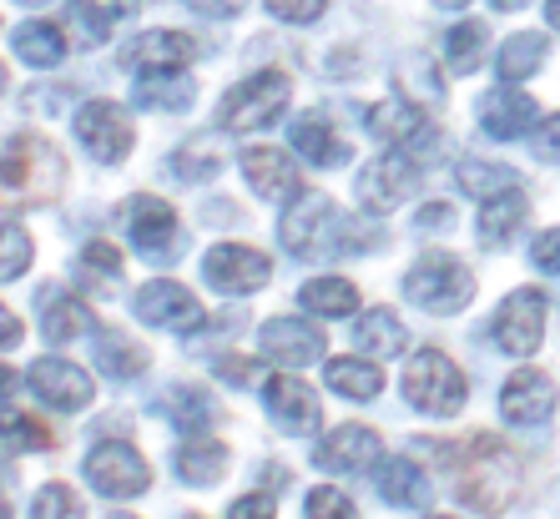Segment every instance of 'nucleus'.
Masks as SVG:
<instances>
[{"instance_id": "nucleus-44", "label": "nucleus", "mask_w": 560, "mask_h": 519, "mask_svg": "<svg viewBox=\"0 0 560 519\" xmlns=\"http://www.w3.org/2000/svg\"><path fill=\"white\" fill-rule=\"evenodd\" d=\"M31 519H86V505L77 499V489L46 484V489L36 494V505H31Z\"/></svg>"}, {"instance_id": "nucleus-42", "label": "nucleus", "mask_w": 560, "mask_h": 519, "mask_svg": "<svg viewBox=\"0 0 560 519\" xmlns=\"http://www.w3.org/2000/svg\"><path fill=\"white\" fill-rule=\"evenodd\" d=\"M31 252H36V243H31L26 227H15V222H0V283H15V278L31 268Z\"/></svg>"}, {"instance_id": "nucleus-62", "label": "nucleus", "mask_w": 560, "mask_h": 519, "mask_svg": "<svg viewBox=\"0 0 560 519\" xmlns=\"http://www.w3.org/2000/svg\"><path fill=\"white\" fill-rule=\"evenodd\" d=\"M117 519H131V515H117Z\"/></svg>"}, {"instance_id": "nucleus-12", "label": "nucleus", "mask_w": 560, "mask_h": 519, "mask_svg": "<svg viewBox=\"0 0 560 519\" xmlns=\"http://www.w3.org/2000/svg\"><path fill=\"white\" fill-rule=\"evenodd\" d=\"M369 131H374L378 142L399 146V152H409V156L440 152V131H434V121L424 117V106H415V102L374 106V111H369Z\"/></svg>"}, {"instance_id": "nucleus-60", "label": "nucleus", "mask_w": 560, "mask_h": 519, "mask_svg": "<svg viewBox=\"0 0 560 519\" xmlns=\"http://www.w3.org/2000/svg\"><path fill=\"white\" fill-rule=\"evenodd\" d=\"M0 92H5V66H0Z\"/></svg>"}, {"instance_id": "nucleus-37", "label": "nucleus", "mask_w": 560, "mask_h": 519, "mask_svg": "<svg viewBox=\"0 0 560 519\" xmlns=\"http://www.w3.org/2000/svg\"><path fill=\"white\" fill-rule=\"evenodd\" d=\"M31 449H51V428L36 424L31 414H15V409H0V459L31 455Z\"/></svg>"}, {"instance_id": "nucleus-10", "label": "nucleus", "mask_w": 560, "mask_h": 519, "mask_svg": "<svg viewBox=\"0 0 560 519\" xmlns=\"http://www.w3.org/2000/svg\"><path fill=\"white\" fill-rule=\"evenodd\" d=\"M540 338H546V293H535V287L510 293L495 312L500 353H510V358H530V353L540 349Z\"/></svg>"}, {"instance_id": "nucleus-8", "label": "nucleus", "mask_w": 560, "mask_h": 519, "mask_svg": "<svg viewBox=\"0 0 560 519\" xmlns=\"http://www.w3.org/2000/svg\"><path fill=\"white\" fill-rule=\"evenodd\" d=\"M86 484L96 494H106V499H137V494L152 489V469L131 444L106 439L86 455Z\"/></svg>"}, {"instance_id": "nucleus-50", "label": "nucleus", "mask_w": 560, "mask_h": 519, "mask_svg": "<svg viewBox=\"0 0 560 519\" xmlns=\"http://www.w3.org/2000/svg\"><path fill=\"white\" fill-rule=\"evenodd\" d=\"M535 156L540 162H560V117H550L546 127L535 131Z\"/></svg>"}, {"instance_id": "nucleus-9", "label": "nucleus", "mask_w": 560, "mask_h": 519, "mask_svg": "<svg viewBox=\"0 0 560 519\" xmlns=\"http://www.w3.org/2000/svg\"><path fill=\"white\" fill-rule=\"evenodd\" d=\"M202 278H208V287L228 293V298H248V293L268 287V278H273V262L262 258L258 247L218 243L208 258H202Z\"/></svg>"}, {"instance_id": "nucleus-51", "label": "nucleus", "mask_w": 560, "mask_h": 519, "mask_svg": "<svg viewBox=\"0 0 560 519\" xmlns=\"http://www.w3.org/2000/svg\"><path fill=\"white\" fill-rule=\"evenodd\" d=\"M248 5V0H187V11L208 15V21H228V15H237Z\"/></svg>"}, {"instance_id": "nucleus-13", "label": "nucleus", "mask_w": 560, "mask_h": 519, "mask_svg": "<svg viewBox=\"0 0 560 519\" xmlns=\"http://www.w3.org/2000/svg\"><path fill=\"white\" fill-rule=\"evenodd\" d=\"M137 318L152 328H167V333H197V328H202V303H197L183 283L152 278V283L137 293Z\"/></svg>"}, {"instance_id": "nucleus-47", "label": "nucleus", "mask_w": 560, "mask_h": 519, "mask_svg": "<svg viewBox=\"0 0 560 519\" xmlns=\"http://www.w3.org/2000/svg\"><path fill=\"white\" fill-rule=\"evenodd\" d=\"M530 262L540 268V273H560V227H550V233L535 237Z\"/></svg>"}, {"instance_id": "nucleus-55", "label": "nucleus", "mask_w": 560, "mask_h": 519, "mask_svg": "<svg viewBox=\"0 0 560 519\" xmlns=\"http://www.w3.org/2000/svg\"><path fill=\"white\" fill-rule=\"evenodd\" d=\"M546 21L560 31V0H546Z\"/></svg>"}, {"instance_id": "nucleus-35", "label": "nucleus", "mask_w": 560, "mask_h": 519, "mask_svg": "<svg viewBox=\"0 0 560 519\" xmlns=\"http://www.w3.org/2000/svg\"><path fill=\"white\" fill-rule=\"evenodd\" d=\"M299 303L308 312H324V318H349L359 308V287L343 283V278H313L299 287Z\"/></svg>"}, {"instance_id": "nucleus-34", "label": "nucleus", "mask_w": 560, "mask_h": 519, "mask_svg": "<svg viewBox=\"0 0 560 519\" xmlns=\"http://www.w3.org/2000/svg\"><path fill=\"white\" fill-rule=\"evenodd\" d=\"M328 389L343 393V399H374L378 389H384V374H378V364H369V358H334L328 364Z\"/></svg>"}, {"instance_id": "nucleus-28", "label": "nucleus", "mask_w": 560, "mask_h": 519, "mask_svg": "<svg viewBox=\"0 0 560 519\" xmlns=\"http://www.w3.org/2000/svg\"><path fill=\"white\" fill-rule=\"evenodd\" d=\"M121 15H127V5H121V0H71L66 26H71V36H77L81 46H106Z\"/></svg>"}, {"instance_id": "nucleus-43", "label": "nucleus", "mask_w": 560, "mask_h": 519, "mask_svg": "<svg viewBox=\"0 0 560 519\" xmlns=\"http://www.w3.org/2000/svg\"><path fill=\"white\" fill-rule=\"evenodd\" d=\"M81 278H86V283H102V287H117L121 283V252L112 243H92L81 252Z\"/></svg>"}, {"instance_id": "nucleus-21", "label": "nucleus", "mask_w": 560, "mask_h": 519, "mask_svg": "<svg viewBox=\"0 0 560 519\" xmlns=\"http://www.w3.org/2000/svg\"><path fill=\"white\" fill-rule=\"evenodd\" d=\"M243 177H248V187L258 197H268V202H293V197L303 192L299 172H293V162H288L278 146H253V152H243Z\"/></svg>"}, {"instance_id": "nucleus-30", "label": "nucleus", "mask_w": 560, "mask_h": 519, "mask_svg": "<svg viewBox=\"0 0 560 519\" xmlns=\"http://www.w3.org/2000/svg\"><path fill=\"white\" fill-rule=\"evenodd\" d=\"M546 56H550V40L540 36V31H521V36H510L505 46H500L495 71H500V81H525L546 66Z\"/></svg>"}, {"instance_id": "nucleus-41", "label": "nucleus", "mask_w": 560, "mask_h": 519, "mask_svg": "<svg viewBox=\"0 0 560 519\" xmlns=\"http://www.w3.org/2000/svg\"><path fill=\"white\" fill-rule=\"evenodd\" d=\"M394 86L409 96L415 106H440L444 102V81L430 71V61H409L394 71Z\"/></svg>"}, {"instance_id": "nucleus-40", "label": "nucleus", "mask_w": 560, "mask_h": 519, "mask_svg": "<svg viewBox=\"0 0 560 519\" xmlns=\"http://www.w3.org/2000/svg\"><path fill=\"white\" fill-rule=\"evenodd\" d=\"M485 40H490V31H485L480 21H459V26L444 36V61H450V71L469 76L485 56Z\"/></svg>"}, {"instance_id": "nucleus-53", "label": "nucleus", "mask_w": 560, "mask_h": 519, "mask_svg": "<svg viewBox=\"0 0 560 519\" xmlns=\"http://www.w3.org/2000/svg\"><path fill=\"white\" fill-rule=\"evenodd\" d=\"M15 343H21V323H15V318H11V308L0 303V353H5V349H15Z\"/></svg>"}, {"instance_id": "nucleus-1", "label": "nucleus", "mask_w": 560, "mask_h": 519, "mask_svg": "<svg viewBox=\"0 0 560 519\" xmlns=\"http://www.w3.org/2000/svg\"><path fill=\"white\" fill-rule=\"evenodd\" d=\"M359 227H364V222L343 217L328 197L299 192L293 208L283 212V222H278V237H283V247L293 258L318 262V258H339V252H369V247L384 243L378 233H359Z\"/></svg>"}, {"instance_id": "nucleus-5", "label": "nucleus", "mask_w": 560, "mask_h": 519, "mask_svg": "<svg viewBox=\"0 0 560 519\" xmlns=\"http://www.w3.org/2000/svg\"><path fill=\"white\" fill-rule=\"evenodd\" d=\"M405 399L415 403L419 414H434V418H450L465 409L469 389H465V374H459L440 349H419L405 368Z\"/></svg>"}, {"instance_id": "nucleus-36", "label": "nucleus", "mask_w": 560, "mask_h": 519, "mask_svg": "<svg viewBox=\"0 0 560 519\" xmlns=\"http://www.w3.org/2000/svg\"><path fill=\"white\" fill-rule=\"evenodd\" d=\"M525 222V197L521 192H505V197H490L480 208V243L485 247H505L515 237V227Z\"/></svg>"}, {"instance_id": "nucleus-15", "label": "nucleus", "mask_w": 560, "mask_h": 519, "mask_svg": "<svg viewBox=\"0 0 560 519\" xmlns=\"http://www.w3.org/2000/svg\"><path fill=\"white\" fill-rule=\"evenodd\" d=\"M262 403H268V418H273L283 434H313L318 418H324L318 393H313L303 378H288V374H273L262 384Z\"/></svg>"}, {"instance_id": "nucleus-26", "label": "nucleus", "mask_w": 560, "mask_h": 519, "mask_svg": "<svg viewBox=\"0 0 560 519\" xmlns=\"http://www.w3.org/2000/svg\"><path fill=\"white\" fill-rule=\"evenodd\" d=\"M378 494H384V505L394 509H424L430 505V474L409 459H389V464L378 469Z\"/></svg>"}, {"instance_id": "nucleus-4", "label": "nucleus", "mask_w": 560, "mask_h": 519, "mask_svg": "<svg viewBox=\"0 0 560 519\" xmlns=\"http://www.w3.org/2000/svg\"><path fill=\"white\" fill-rule=\"evenodd\" d=\"M405 298L424 312H459L475 298V273L450 252H424L405 273Z\"/></svg>"}, {"instance_id": "nucleus-16", "label": "nucleus", "mask_w": 560, "mask_h": 519, "mask_svg": "<svg viewBox=\"0 0 560 519\" xmlns=\"http://www.w3.org/2000/svg\"><path fill=\"white\" fill-rule=\"evenodd\" d=\"M31 389H36V399L46 403V409H56V414H77V409H86V403L96 399L92 378L81 374L77 364H66V358H40V364L31 368Z\"/></svg>"}, {"instance_id": "nucleus-29", "label": "nucleus", "mask_w": 560, "mask_h": 519, "mask_svg": "<svg viewBox=\"0 0 560 519\" xmlns=\"http://www.w3.org/2000/svg\"><path fill=\"white\" fill-rule=\"evenodd\" d=\"M222 167H228V146H222V137H212V131L192 137V142L177 146V156H172V172H177L183 182H212Z\"/></svg>"}, {"instance_id": "nucleus-49", "label": "nucleus", "mask_w": 560, "mask_h": 519, "mask_svg": "<svg viewBox=\"0 0 560 519\" xmlns=\"http://www.w3.org/2000/svg\"><path fill=\"white\" fill-rule=\"evenodd\" d=\"M212 374L228 378V384H253V378H258V364H253V358H218Z\"/></svg>"}, {"instance_id": "nucleus-23", "label": "nucleus", "mask_w": 560, "mask_h": 519, "mask_svg": "<svg viewBox=\"0 0 560 519\" xmlns=\"http://www.w3.org/2000/svg\"><path fill=\"white\" fill-rule=\"evenodd\" d=\"M137 106H162V111H187L197 96L192 76H187L183 66H162V71H137V86H131Z\"/></svg>"}, {"instance_id": "nucleus-48", "label": "nucleus", "mask_w": 560, "mask_h": 519, "mask_svg": "<svg viewBox=\"0 0 560 519\" xmlns=\"http://www.w3.org/2000/svg\"><path fill=\"white\" fill-rule=\"evenodd\" d=\"M228 519H278V505L268 494H243V499H233Z\"/></svg>"}, {"instance_id": "nucleus-33", "label": "nucleus", "mask_w": 560, "mask_h": 519, "mask_svg": "<svg viewBox=\"0 0 560 519\" xmlns=\"http://www.w3.org/2000/svg\"><path fill=\"white\" fill-rule=\"evenodd\" d=\"M96 368L112 378H137V374H147V349L131 343L127 333H117V328H106L96 338Z\"/></svg>"}, {"instance_id": "nucleus-58", "label": "nucleus", "mask_w": 560, "mask_h": 519, "mask_svg": "<svg viewBox=\"0 0 560 519\" xmlns=\"http://www.w3.org/2000/svg\"><path fill=\"white\" fill-rule=\"evenodd\" d=\"M15 5H51V0H15Z\"/></svg>"}, {"instance_id": "nucleus-56", "label": "nucleus", "mask_w": 560, "mask_h": 519, "mask_svg": "<svg viewBox=\"0 0 560 519\" xmlns=\"http://www.w3.org/2000/svg\"><path fill=\"white\" fill-rule=\"evenodd\" d=\"M495 11H521V5H530V0H490Z\"/></svg>"}, {"instance_id": "nucleus-14", "label": "nucleus", "mask_w": 560, "mask_h": 519, "mask_svg": "<svg viewBox=\"0 0 560 519\" xmlns=\"http://www.w3.org/2000/svg\"><path fill=\"white\" fill-rule=\"evenodd\" d=\"M77 142L96 156V162H121L131 152V121L117 102H86L77 111Z\"/></svg>"}, {"instance_id": "nucleus-27", "label": "nucleus", "mask_w": 560, "mask_h": 519, "mask_svg": "<svg viewBox=\"0 0 560 519\" xmlns=\"http://www.w3.org/2000/svg\"><path fill=\"white\" fill-rule=\"evenodd\" d=\"M92 328H96V318L77 293H46V308H40V333H46V343H71V338L92 333Z\"/></svg>"}, {"instance_id": "nucleus-18", "label": "nucleus", "mask_w": 560, "mask_h": 519, "mask_svg": "<svg viewBox=\"0 0 560 519\" xmlns=\"http://www.w3.org/2000/svg\"><path fill=\"white\" fill-rule=\"evenodd\" d=\"M500 414L521 428L546 424V418L556 414V384H550L546 374H535V368H521V374L505 378V389H500Z\"/></svg>"}, {"instance_id": "nucleus-17", "label": "nucleus", "mask_w": 560, "mask_h": 519, "mask_svg": "<svg viewBox=\"0 0 560 519\" xmlns=\"http://www.w3.org/2000/svg\"><path fill=\"white\" fill-rule=\"evenodd\" d=\"M262 353L273 358V364H288V368H303V364H318L324 358V333L308 323V318H273V323H262Z\"/></svg>"}, {"instance_id": "nucleus-22", "label": "nucleus", "mask_w": 560, "mask_h": 519, "mask_svg": "<svg viewBox=\"0 0 560 519\" xmlns=\"http://www.w3.org/2000/svg\"><path fill=\"white\" fill-rule=\"evenodd\" d=\"M288 142H293V152H299L308 167H318V172H334V167H343V162L353 156L349 142H343L339 131L328 127L318 111L303 117V121H293V137H288Z\"/></svg>"}, {"instance_id": "nucleus-6", "label": "nucleus", "mask_w": 560, "mask_h": 519, "mask_svg": "<svg viewBox=\"0 0 560 519\" xmlns=\"http://www.w3.org/2000/svg\"><path fill=\"white\" fill-rule=\"evenodd\" d=\"M288 102V76L283 71H258V76L237 81L233 92L222 96V127L228 131H262L268 121H278Z\"/></svg>"}, {"instance_id": "nucleus-59", "label": "nucleus", "mask_w": 560, "mask_h": 519, "mask_svg": "<svg viewBox=\"0 0 560 519\" xmlns=\"http://www.w3.org/2000/svg\"><path fill=\"white\" fill-rule=\"evenodd\" d=\"M0 519H11V509H5V499H0Z\"/></svg>"}, {"instance_id": "nucleus-61", "label": "nucleus", "mask_w": 560, "mask_h": 519, "mask_svg": "<svg viewBox=\"0 0 560 519\" xmlns=\"http://www.w3.org/2000/svg\"><path fill=\"white\" fill-rule=\"evenodd\" d=\"M434 519H450V515H434Z\"/></svg>"}, {"instance_id": "nucleus-54", "label": "nucleus", "mask_w": 560, "mask_h": 519, "mask_svg": "<svg viewBox=\"0 0 560 519\" xmlns=\"http://www.w3.org/2000/svg\"><path fill=\"white\" fill-rule=\"evenodd\" d=\"M11 389H15V374L0 364V399H11Z\"/></svg>"}, {"instance_id": "nucleus-19", "label": "nucleus", "mask_w": 560, "mask_h": 519, "mask_svg": "<svg viewBox=\"0 0 560 519\" xmlns=\"http://www.w3.org/2000/svg\"><path fill=\"white\" fill-rule=\"evenodd\" d=\"M535 121H540V106L525 92H515V81H505V86H495L490 96H480V127L490 131L495 142H515Z\"/></svg>"}, {"instance_id": "nucleus-3", "label": "nucleus", "mask_w": 560, "mask_h": 519, "mask_svg": "<svg viewBox=\"0 0 560 519\" xmlns=\"http://www.w3.org/2000/svg\"><path fill=\"white\" fill-rule=\"evenodd\" d=\"M66 182V162L51 142L40 137H11L5 152H0V187L5 192H21V197H36V202H51Z\"/></svg>"}, {"instance_id": "nucleus-25", "label": "nucleus", "mask_w": 560, "mask_h": 519, "mask_svg": "<svg viewBox=\"0 0 560 519\" xmlns=\"http://www.w3.org/2000/svg\"><path fill=\"white\" fill-rule=\"evenodd\" d=\"M228 464H233V455H228V444L208 439V434H192V439L177 449V474H183V484H218L222 474H228Z\"/></svg>"}, {"instance_id": "nucleus-57", "label": "nucleus", "mask_w": 560, "mask_h": 519, "mask_svg": "<svg viewBox=\"0 0 560 519\" xmlns=\"http://www.w3.org/2000/svg\"><path fill=\"white\" fill-rule=\"evenodd\" d=\"M434 5H444V11H459V5H469V0H434Z\"/></svg>"}, {"instance_id": "nucleus-46", "label": "nucleus", "mask_w": 560, "mask_h": 519, "mask_svg": "<svg viewBox=\"0 0 560 519\" xmlns=\"http://www.w3.org/2000/svg\"><path fill=\"white\" fill-rule=\"evenodd\" d=\"M324 5L328 0H268V11H273L278 21H288V26H308V21H318Z\"/></svg>"}, {"instance_id": "nucleus-20", "label": "nucleus", "mask_w": 560, "mask_h": 519, "mask_svg": "<svg viewBox=\"0 0 560 519\" xmlns=\"http://www.w3.org/2000/svg\"><path fill=\"white\" fill-rule=\"evenodd\" d=\"M378 459H384V444H378V434L364 424H343L318 444V464L334 469V474H364Z\"/></svg>"}, {"instance_id": "nucleus-38", "label": "nucleus", "mask_w": 560, "mask_h": 519, "mask_svg": "<svg viewBox=\"0 0 560 519\" xmlns=\"http://www.w3.org/2000/svg\"><path fill=\"white\" fill-rule=\"evenodd\" d=\"M455 177H459V187H465L469 197H480V202L505 197V192H521V172L495 167V162H459Z\"/></svg>"}, {"instance_id": "nucleus-45", "label": "nucleus", "mask_w": 560, "mask_h": 519, "mask_svg": "<svg viewBox=\"0 0 560 519\" xmlns=\"http://www.w3.org/2000/svg\"><path fill=\"white\" fill-rule=\"evenodd\" d=\"M308 519H359V509H353V499L343 489H313L308 494Z\"/></svg>"}, {"instance_id": "nucleus-2", "label": "nucleus", "mask_w": 560, "mask_h": 519, "mask_svg": "<svg viewBox=\"0 0 560 519\" xmlns=\"http://www.w3.org/2000/svg\"><path fill=\"white\" fill-rule=\"evenodd\" d=\"M459 480H455V494L459 505L480 509V515H505L510 505H515V494H521V459L510 455L500 439H475L465 449V459H459Z\"/></svg>"}, {"instance_id": "nucleus-31", "label": "nucleus", "mask_w": 560, "mask_h": 519, "mask_svg": "<svg viewBox=\"0 0 560 519\" xmlns=\"http://www.w3.org/2000/svg\"><path fill=\"white\" fill-rule=\"evenodd\" d=\"M353 343L364 353H374V358H394V353H405L409 333L389 308H369L364 318H359V328H353Z\"/></svg>"}, {"instance_id": "nucleus-24", "label": "nucleus", "mask_w": 560, "mask_h": 519, "mask_svg": "<svg viewBox=\"0 0 560 519\" xmlns=\"http://www.w3.org/2000/svg\"><path fill=\"white\" fill-rule=\"evenodd\" d=\"M197 56V40L183 36V31H152V36L131 40L121 61L131 71H162V66H187Z\"/></svg>"}, {"instance_id": "nucleus-52", "label": "nucleus", "mask_w": 560, "mask_h": 519, "mask_svg": "<svg viewBox=\"0 0 560 519\" xmlns=\"http://www.w3.org/2000/svg\"><path fill=\"white\" fill-rule=\"evenodd\" d=\"M450 222H455V208H444V202H430V208L419 212V233H444V227H450Z\"/></svg>"}, {"instance_id": "nucleus-7", "label": "nucleus", "mask_w": 560, "mask_h": 519, "mask_svg": "<svg viewBox=\"0 0 560 519\" xmlns=\"http://www.w3.org/2000/svg\"><path fill=\"white\" fill-rule=\"evenodd\" d=\"M121 227H127L131 247L142 252L147 262H172L177 258V243H183V227H177V212L167 202H156V197L137 192L131 202H121Z\"/></svg>"}, {"instance_id": "nucleus-32", "label": "nucleus", "mask_w": 560, "mask_h": 519, "mask_svg": "<svg viewBox=\"0 0 560 519\" xmlns=\"http://www.w3.org/2000/svg\"><path fill=\"white\" fill-rule=\"evenodd\" d=\"M15 56H21L26 66H36V71H46V66H61L66 36L51 26V21H26V26H15Z\"/></svg>"}, {"instance_id": "nucleus-11", "label": "nucleus", "mask_w": 560, "mask_h": 519, "mask_svg": "<svg viewBox=\"0 0 560 519\" xmlns=\"http://www.w3.org/2000/svg\"><path fill=\"white\" fill-rule=\"evenodd\" d=\"M415 187H419V167L409 152H384L359 172V202L369 212H394L399 202H409Z\"/></svg>"}, {"instance_id": "nucleus-39", "label": "nucleus", "mask_w": 560, "mask_h": 519, "mask_svg": "<svg viewBox=\"0 0 560 519\" xmlns=\"http://www.w3.org/2000/svg\"><path fill=\"white\" fill-rule=\"evenodd\" d=\"M162 414H167L177 428L197 434V428H208V424H212V399H208V389L177 384V389H167V399H162Z\"/></svg>"}]
</instances>
